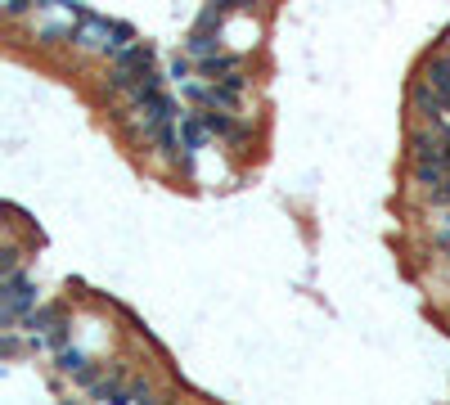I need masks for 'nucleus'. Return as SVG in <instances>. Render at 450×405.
Masks as SVG:
<instances>
[{"mask_svg": "<svg viewBox=\"0 0 450 405\" xmlns=\"http://www.w3.org/2000/svg\"><path fill=\"white\" fill-rule=\"evenodd\" d=\"M415 109L424 113V118H433V122H437V118L446 113V95L437 90L433 81H419V86H415Z\"/></svg>", "mask_w": 450, "mask_h": 405, "instance_id": "4", "label": "nucleus"}, {"mask_svg": "<svg viewBox=\"0 0 450 405\" xmlns=\"http://www.w3.org/2000/svg\"><path fill=\"white\" fill-rule=\"evenodd\" d=\"M50 5H59V0H36V9H50Z\"/></svg>", "mask_w": 450, "mask_h": 405, "instance_id": "14", "label": "nucleus"}, {"mask_svg": "<svg viewBox=\"0 0 450 405\" xmlns=\"http://www.w3.org/2000/svg\"><path fill=\"white\" fill-rule=\"evenodd\" d=\"M216 50H221L216 32H203V27H194V32H189V41H185V54H189V59H207V54H216Z\"/></svg>", "mask_w": 450, "mask_h": 405, "instance_id": "7", "label": "nucleus"}, {"mask_svg": "<svg viewBox=\"0 0 450 405\" xmlns=\"http://www.w3.org/2000/svg\"><path fill=\"white\" fill-rule=\"evenodd\" d=\"M189 72H194V63H189V54H176V59H171V81H176V86H185L189 81Z\"/></svg>", "mask_w": 450, "mask_h": 405, "instance_id": "12", "label": "nucleus"}, {"mask_svg": "<svg viewBox=\"0 0 450 405\" xmlns=\"http://www.w3.org/2000/svg\"><path fill=\"white\" fill-rule=\"evenodd\" d=\"M136 401H153V388H149L145 379L127 383V392H122V405H136Z\"/></svg>", "mask_w": 450, "mask_h": 405, "instance_id": "11", "label": "nucleus"}, {"mask_svg": "<svg viewBox=\"0 0 450 405\" xmlns=\"http://www.w3.org/2000/svg\"><path fill=\"white\" fill-rule=\"evenodd\" d=\"M86 365H90V360H86L81 347H63V351H59V374H72V379H77Z\"/></svg>", "mask_w": 450, "mask_h": 405, "instance_id": "10", "label": "nucleus"}, {"mask_svg": "<svg viewBox=\"0 0 450 405\" xmlns=\"http://www.w3.org/2000/svg\"><path fill=\"white\" fill-rule=\"evenodd\" d=\"M90 392H95V401H113V405H122L127 379H122V370H109V374H99V379L90 383Z\"/></svg>", "mask_w": 450, "mask_h": 405, "instance_id": "5", "label": "nucleus"}, {"mask_svg": "<svg viewBox=\"0 0 450 405\" xmlns=\"http://www.w3.org/2000/svg\"><path fill=\"white\" fill-rule=\"evenodd\" d=\"M207 122L198 118V113H185V118H180V144H185V149H203L207 144Z\"/></svg>", "mask_w": 450, "mask_h": 405, "instance_id": "6", "label": "nucleus"}, {"mask_svg": "<svg viewBox=\"0 0 450 405\" xmlns=\"http://www.w3.org/2000/svg\"><path fill=\"white\" fill-rule=\"evenodd\" d=\"M36 306V284L23 275V270H9V275H0V324L5 329H14V324H23V315Z\"/></svg>", "mask_w": 450, "mask_h": 405, "instance_id": "1", "label": "nucleus"}, {"mask_svg": "<svg viewBox=\"0 0 450 405\" xmlns=\"http://www.w3.org/2000/svg\"><path fill=\"white\" fill-rule=\"evenodd\" d=\"M239 68H243V59H239V54H207V59H198V77H207V81H225L230 72H239Z\"/></svg>", "mask_w": 450, "mask_h": 405, "instance_id": "2", "label": "nucleus"}, {"mask_svg": "<svg viewBox=\"0 0 450 405\" xmlns=\"http://www.w3.org/2000/svg\"><path fill=\"white\" fill-rule=\"evenodd\" d=\"M59 320H68V315H63V306H32V311L23 315V329L36 338V333H50Z\"/></svg>", "mask_w": 450, "mask_h": 405, "instance_id": "3", "label": "nucleus"}, {"mask_svg": "<svg viewBox=\"0 0 450 405\" xmlns=\"http://www.w3.org/2000/svg\"><path fill=\"white\" fill-rule=\"evenodd\" d=\"M9 270H18V248H5V257H0V275H9Z\"/></svg>", "mask_w": 450, "mask_h": 405, "instance_id": "13", "label": "nucleus"}, {"mask_svg": "<svg viewBox=\"0 0 450 405\" xmlns=\"http://www.w3.org/2000/svg\"><path fill=\"white\" fill-rule=\"evenodd\" d=\"M127 45H136V27H131V23H109V50H104V54L113 59V54H122Z\"/></svg>", "mask_w": 450, "mask_h": 405, "instance_id": "8", "label": "nucleus"}, {"mask_svg": "<svg viewBox=\"0 0 450 405\" xmlns=\"http://www.w3.org/2000/svg\"><path fill=\"white\" fill-rule=\"evenodd\" d=\"M428 81H433L437 90L446 95V104H450V54H442V59H433V68H428Z\"/></svg>", "mask_w": 450, "mask_h": 405, "instance_id": "9", "label": "nucleus"}]
</instances>
